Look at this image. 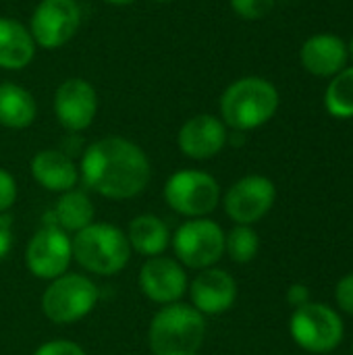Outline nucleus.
Here are the masks:
<instances>
[{"label": "nucleus", "mask_w": 353, "mask_h": 355, "mask_svg": "<svg viewBox=\"0 0 353 355\" xmlns=\"http://www.w3.org/2000/svg\"><path fill=\"white\" fill-rule=\"evenodd\" d=\"M152 177L146 152L125 137H102L89 144L81 156L79 179L87 189L108 200L139 196Z\"/></svg>", "instance_id": "f257e3e1"}, {"label": "nucleus", "mask_w": 353, "mask_h": 355, "mask_svg": "<svg viewBox=\"0 0 353 355\" xmlns=\"http://www.w3.org/2000/svg\"><path fill=\"white\" fill-rule=\"evenodd\" d=\"M206 339V318L187 304L162 306L148 329L152 355H198Z\"/></svg>", "instance_id": "f03ea898"}, {"label": "nucleus", "mask_w": 353, "mask_h": 355, "mask_svg": "<svg viewBox=\"0 0 353 355\" xmlns=\"http://www.w3.org/2000/svg\"><path fill=\"white\" fill-rule=\"evenodd\" d=\"M73 260L98 277L119 275L131 260L127 233L110 223H92L71 239Z\"/></svg>", "instance_id": "7ed1b4c3"}, {"label": "nucleus", "mask_w": 353, "mask_h": 355, "mask_svg": "<svg viewBox=\"0 0 353 355\" xmlns=\"http://www.w3.org/2000/svg\"><path fill=\"white\" fill-rule=\"evenodd\" d=\"M279 108L277 87L262 77H243L231 83L221 98L223 123L235 131H252L268 123Z\"/></svg>", "instance_id": "20e7f679"}, {"label": "nucleus", "mask_w": 353, "mask_h": 355, "mask_svg": "<svg viewBox=\"0 0 353 355\" xmlns=\"http://www.w3.org/2000/svg\"><path fill=\"white\" fill-rule=\"evenodd\" d=\"M100 300L98 285L79 272H64L50 281L42 293V312L54 324H75L96 308Z\"/></svg>", "instance_id": "39448f33"}, {"label": "nucleus", "mask_w": 353, "mask_h": 355, "mask_svg": "<svg viewBox=\"0 0 353 355\" xmlns=\"http://www.w3.org/2000/svg\"><path fill=\"white\" fill-rule=\"evenodd\" d=\"M171 245L183 268H212L225 256V231L210 218H189L171 235Z\"/></svg>", "instance_id": "423d86ee"}, {"label": "nucleus", "mask_w": 353, "mask_h": 355, "mask_svg": "<svg viewBox=\"0 0 353 355\" xmlns=\"http://www.w3.org/2000/svg\"><path fill=\"white\" fill-rule=\"evenodd\" d=\"M164 202L181 216L206 218L221 202V185L206 171L183 168L164 183Z\"/></svg>", "instance_id": "0eeeda50"}, {"label": "nucleus", "mask_w": 353, "mask_h": 355, "mask_svg": "<svg viewBox=\"0 0 353 355\" xmlns=\"http://www.w3.org/2000/svg\"><path fill=\"white\" fill-rule=\"evenodd\" d=\"M293 341L310 354H329L343 341V320L327 304L310 302L293 310L289 320Z\"/></svg>", "instance_id": "6e6552de"}, {"label": "nucleus", "mask_w": 353, "mask_h": 355, "mask_svg": "<svg viewBox=\"0 0 353 355\" xmlns=\"http://www.w3.org/2000/svg\"><path fill=\"white\" fill-rule=\"evenodd\" d=\"M71 262V237L52 223L37 229L25 248V266L35 279L42 281H54L56 277L69 272Z\"/></svg>", "instance_id": "1a4fd4ad"}, {"label": "nucleus", "mask_w": 353, "mask_h": 355, "mask_svg": "<svg viewBox=\"0 0 353 355\" xmlns=\"http://www.w3.org/2000/svg\"><path fill=\"white\" fill-rule=\"evenodd\" d=\"M81 25V8L75 0H42L29 23V33L42 48L64 46Z\"/></svg>", "instance_id": "9d476101"}, {"label": "nucleus", "mask_w": 353, "mask_h": 355, "mask_svg": "<svg viewBox=\"0 0 353 355\" xmlns=\"http://www.w3.org/2000/svg\"><path fill=\"white\" fill-rule=\"evenodd\" d=\"M277 200V187L268 177L248 175L229 187L223 198L227 216L237 225H254L264 218Z\"/></svg>", "instance_id": "9b49d317"}, {"label": "nucleus", "mask_w": 353, "mask_h": 355, "mask_svg": "<svg viewBox=\"0 0 353 355\" xmlns=\"http://www.w3.org/2000/svg\"><path fill=\"white\" fill-rule=\"evenodd\" d=\"M187 272L175 258L154 256L139 268V289L154 304H177L187 293Z\"/></svg>", "instance_id": "f8f14e48"}, {"label": "nucleus", "mask_w": 353, "mask_h": 355, "mask_svg": "<svg viewBox=\"0 0 353 355\" xmlns=\"http://www.w3.org/2000/svg\"><path fill=\"white\" fill-rule=\"evenodd\" d=\"M54 112L67 131H83L98 112V94L85 79L73 77L58 85L54 94Z\"/></svg>", "instance_id": "ddd939ff"}, {"label": "nucleus", "mask_w": 353, "mask_h": 355, "mask_svg": "<svg viewBox=\"0 0 353 355\" xmlns=\"http://www.w3.org/2000/svg\"><path fill=\"white\" fill-rule=\"evenodd\" d=\"M187 293L191 297V306L202 316H218L233 308L237 300V283L223 268H204L189 283Z\"/></svg>", "instance_id": "4468645a"}, {"label": "nucleus", "mask_w": 353, "mask_h": 355, "mask_svg": "<svg viewBox=\"0 0 353 355\" xmlns=\"http://www.w3.org/2000/svg\"><path fill=\"white\" fill-rule=\"evenodd\" d=\"M179 150L193 160L214 158L227 144V127L212 114H196L179 129Z\"/></svg>", "instance_id": "2eb2a0df"}, {"label": "nucleus", "mask_w": 353, "mask_h": 355, "mask_svg": "<svg viewBox=\"0 0 353 355\" xmlns=\"http://www.w3.org/2000/svg\"><path fill=\"white\" fill-rule=\"evenodd\" d=\"M347 46L341 37L331 33H318L304 42L302 46V64L308 73L316 77H331L345 69Z\"/></svg>", "instance_id": "dca6fc26"}, {"label": "nucleus", "mask_w": 353, "mask_h": 355, "mask_svg": "<svg viewBox=\"0 0 353 355\" xmlns=\"http://www.w3.org/2000/svg\"><path fill=\"white\" fill-rule=\"evenodd\" d=\"M31 177L48 191L64 193L69 189H75L79 181V168L75 162L60 150H42L37 152L31 162Z\"/></svg>", "instance_id": "f3484780"}, {"label": "nucleus", "mask_w": 353, "mask_h": 355, "mask_svg": "<svg viewBox=\"0 0 353 355\" xmlns=\"http://www.w3.org/2000/svg\"><path fill=\"white\" fill-rule=\"evenodd\" d=\"M35 54V42L25 25L12 19H0V69H25Z\"/></svg>", "instance_id": "a211bd4d"}, {"label": "nucleus", "mask_w": 353, "mask_h": 355, "mask_svg": "<svg viewBox=\"0 0 353 355\" xmlns=\"http://www.w3.org/2000/svg\"><path fill=\"white\" fill-rule=\"evenodd\" d=\"M127 239L131 250L146 258L162 256L171 245V231L166 223L156 214H139L129 223Z\"/></svg>", "instance_id": "6ab92c4d"}, {"label": "nucleus", "mask_w": 353, "mask_h": 355, "mask_svg": "<svg viewBox=\"0 0 353 355\" xmlns=\"http://www.w3.org/2000/svg\"><path fill=\"white\" fill-rule=\"evenodd\" d=\"M96 210H94V202L89 200V196L81 189H69L64 193H60L52 218L56 227H60L64 233H79L81 229H85L87 225L94 223Z\"/></svg>", "instance_id": "aec40b11"}, {"label": "nucleus", "mask_w": 353, "mask_h": 355, "mask_svg": "<svg viewBox=\"0 0 353 355\" xmlns=\"http://www.w3.org/2000/svg\"><path fill=\"white\" fill-rule=\"evenodd\" d=\"M37 106L33 96L17 83H0V125L25 129L35 121Z\"/></svg>", "instance_id": "412c9836"}, {"label": "nucleus", "mask_w": 353, "mask_h": 355, "mask_svg": "<svg viewBox=\"0 0 353 355\" xmlns=\"http://www.w3.org/2000/svg\"><path fill=\"white\" fill-rule=\"evenodd\" d=\"M325 106L335 119H353V67L333 77L327 87Z\"/></svg>", "instance_id": "4be33fe9"}, {"label": "nucleus", "mask_w": 353, "mask_h": 355, "mask_svg": "<svg viewBox=\"0 0 353 355\" xmlns=\"http://www.w3.org/2000/svg\"><path fill=\"white\" fill-rule=\"evenodd\" d=\"M260 237L252 225H235L229 233H225V254L237 262L248 264L258 256Z\"/></svg>", "instance_id": "5701e85b"}, {"label": "nucleus", "mask_w": 353, "mask_h": 355, "mask_svg": "<svg viewBox=\"0 0 353 355\" xmlns=\"http://www.w3.org/2000/svg\"><path fill=\"white\" fill-rule=\"evenodd\" d=\"M275 6V0H231V8L235 15L248 21H258L264 19Z\"/></svg>", "instance_id": "b1692460"}, {"label": "nucleus", "mask_w": 353, "mask_h": 355, "mask_svg": "<svg viewBox=\"0 0 353 355\" xmlns=\"http://www.w3.org/2000/svg\"><path fill=\"white\" fill-rule=\"evenodd\" d=\"M33 355H87L85 349L79 343L67 341V339H54V341H46L42 343Z\"/></svg>", "instance_id": "393cba45"}, {"label": "nucleus", "mask_w": 353, "mask_h": 355, "mask_svg": "<svg viewBox=\"0 0 353 355\" xmlns=\"http://www.w3.org/2000/svg\"><path fill=\"white\" fill-rule=\"evenodd\" d=\"M17 202V181L15 177L0 168V214H6Z\"/></svg>", "instance_id": "a878e982"}, {"label": "nucleus", "mask_w": 353, "mask_h": 355, "mask_svg": "<svg viewBox=\"0 0 353 355\" xmlns=\"http://www.w3.org/2000/svg\"><path fill=\"white\" fill-rule=\"evenodd\" d=\"M335 300H337V306L345 312L353 316V272H350L347 277H343L337 287H335Z\"/></svg>", "instance_id": "bb28decb"}, {"label": "nucleus", "mask_w": 353, "mask_h": 355, "mask_svg": "<svg viewBox=\"0 0 353 355\" xmlns=\"http://www.w3.org/2000/svg\"><path fill=\"white\" fill-rule=\"evenodd\" d=\"M287 304H289L293 310H298V308L310 304V289H308L306 285H302V283L291 285V287L287 289Z\"/></svg>", "instance_id": "cd10ccee"}, {"label": "nucleus", "mask_w": 353, "mask_h": 355, "mask_svg": "<svg viewBox=\"0 0 353 355\" xmlns=\"http://www.w3.org/2000/svg\"><path fill=\"white\" fill-rule=\"evenodd\" d=\"M12 248V223L8 214H0V260Z\"/></svg>", "instance_id": "c85d7f7f"}, {"label": "nucleus", "mask_w": 353, "mask_h": 355, "mask_svg": "<svg viewBox=\"0 0 353 355\" xmlns=\"http://www.w3.org/2000/svg\"><path fill=\"white\" fill-rule=\"evenodd\" d=\"M110 4H117V6H125V4H133L135 0H106Z\"/></svg>", "instance_id": "c756f323"}, {"label": "nucleus", "mask_w": 353, "mask_h": 355, "mask_svg": "<svg viewBox=\"0 0 353 355\" xmlns=\"http://www.w3.org/2000/svg\"><path fill=\"white\" fill-rule=\"evenodd\" d=\"M347 52L352 54V58H353V37H352V42H350V46H347Z\"/></svg>", "instance_id": "7c9ffc66"}, {"label": "nucleus", "mask_w": 353, "mask_h": 355, "mask_svg": "<svg viewBox=\"0 0 353 355\" xmlns=\"http://www.w3.org/2000/svg\"><path fill=\"white\" fill-rule=\"evenodd\" d=\"M156 2H173V0H156Z\"/></svg>", "instance_id": "2f4dec72"}]
</instances>
